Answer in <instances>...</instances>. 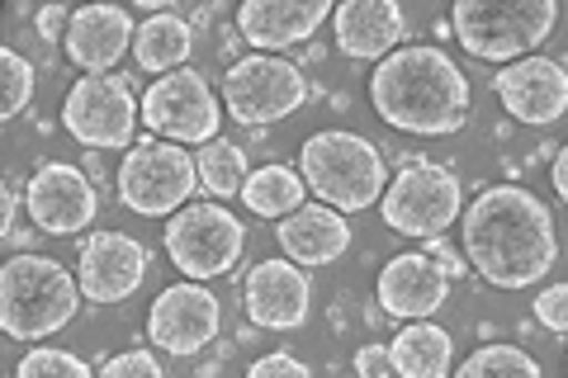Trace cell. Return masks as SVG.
<instances>
[{
	"mask_svg": "<svg viewBox=\"0 0 568 378\" xmlns=\"http://www.w3.org/2000/svg\"><path fill=\"white\" fill-rule=\"evenodd\" d=\"M465 260L493 289H530L559 260L555 213L521 185H493L459 218Z\"/></svg>",
	"mask_w": 568,
	"mask_h": 378,
	"instance_id": "obj_1",
	"label": "cell"
},
{
	"mask_svg": "<svg viewBox=\"0 0 568 378\" xmlns=\"http://www.w3.org/2000/svg\"><path fill=\"white\" fill-rule=\"evenodd\" d=\"M369 104L398 133L446 137L469 119V76L450 52L413 43L369 71Z\"/></svg>",
	"mask_w": 568,
	"mask_h": 378,
	"instance_id": "obj_2",
	"label": "cell"
},
{
	"mask_svg": "<svg viewBox=\"0 0 568 378\" xmlns=\"http://www.w3.org/2000/svg\"><path fill=\"white\" fill-rule=\"evenodd\" d=\"M298 175H304L308 194H317V204H327L336 213L375 208L388 190L384 152L351 129L313 133L304 147H298Z\"/></svg>",
	"mask_w": 568,
	"mask_h": 378,
	"instance_id": "obj_3",
	"label": "cell"
},
{
	"mask_svg": "<svg viewBox=\"0 0 568 378\" xmlns=\"http://www.w3.org/2000/svg\"><path fill=\"white\" fill-rule=\"evenodd\" d=\"M85 303L81 279L52 256H10L0 265V327L10 340L58 336Z\"/></svg>",
	"mask_w": 568,
	"mask_h": 378,
	"instance_id": "obj_4",
	"label": "cell"
},
{
	"mask_svg": "<svg viewBox=\"0 0 568 378\" xmlns=\"http://www.w3.org/2000/svg\"><path fill=\"white\" fill-rule=\"evenodd\" d=\"M559 6L555 0H507V6H488V0H455L450 29L459 48L478 62H521L536 58V48L555 33Z\"/></svg>",
	"mask_w": 568,
	"mask_h": 378,
	"instance_id": "obj_5",
	"label": "cell"
},
{
	"mask_svg": "<svg viewBox=\"0 0 568 378\" xmlns=\"http://www.w3.org/2000/svg\"><path fill=\"white\" fill-rule=\"evenodd\" d=\"M379 213L398 237L440 242L465 218V190H459V175L450 166H440V161H407V166L388 180Z\"/></svg>",
	"mask_w": 568,
	"mask_h": 378,
	"instance_id": "obj_6",
	"label": "cell"
},
{
	"mask_svg": "<svg viewBox=\"0 0 568 378\" xmlns=\"http://www.w3.org/2000/svg\"><path fill=\"white\" fill-rule=\"evenodd\" d=\"M200 190L194 156L162 137H138L119 161V200L142 218H175Z\"/></svg>",
	"mask_w": 568,
	"mask_h": 378,
	"instance_id": "obj_7",
	"label": "cell"
},
{
	"mask_svg": "<svg viewBox=\"0 0 568 378\" xmlns=\"http://www.w3.org/2000/svg\"><path fill=\"white\" fill-rule=\"evenodd\" d=\"M166 256L171 265L181 269L185 279L204 284V279H219L227 275L237 260H242V246H246V227L233 208L223 204H185L175 218H166Z\"/></svg>",
	"mask_w": 568,
	"mask_h": 378,
	"instance_id": "obj_8",
	"label": "cell"
},
{
	"mask_svg": "<svg viewBox=\"0 0 568 378\" xmlns=\"http://www.w3.org/2000/svg\"><path fill=\"white\" fill-rule=\"evenodd\" d=\"M308 81L290 58H271V52H252L227 67L223 76V110L233 123L261 129V123H280L304 110Z\"/></svg>",
	"mask_w": 568,
	"mask_h": 378,
	"instance_id": "obj_9",
	"label": "cell"
},
{
	"mask_svg": "<svg viewBox=\"0 0 568 378\" xmlns=\"http://www.w3.org/2000/svg\"><path fill=\"white\" fill-rule=\"evenodd\" d=\"M138 104H142L148 133L162 137V142H175V147H209V142L219 137L223 104L194 67H181V71H171V76H156Z\"/></svg>",
	"mask_w": 568,
	"mask_h": 378,
	"instance_id": "obj_10",
	"label": "cell"
},
{
	"mask_svg": "<svg viewBox=\"0 0 568 378\" xmlns=\"http://www.w3.org/2000/svg\"><path fill=\"white\" fill-rule=\"evenodd\" d=\"M142 104L119 76H81L62 100V129L91 152H129Z\"/></svg>",
	"mask_w": 568,
	"mask_h": 378,
	"instance_id": "obj_11",
	"label": "cell"
},
{
	"mask_svg": "<svg viewBox=\"0 0 568 378\" xmlns=\"http://www.w3.org/2000/svg\"><path fill=\"white\" fill-rule=\"evenodd\" d=\"M24 208H29V223L48 232V237H77V232L95 223L100 200H95L91 175L77 171L71 161H43L24 180Z\"/></svg>",
	"mask_w": 568,
	"mask_h": 378,
	"instance_id": "obj_12",
	"label": "cell"
},
{
	"mask_svg": "<svg viewBox=\"0 0 568 378\" xmlns=\"http://www.w3.org/2000/svg\"><path fill=\"white\" fill-rule=\"evenodd\" d=\"M223 327V303L213 289H204V284L194 279H181L171 284V289L156 294L152 313H148V340L152 350L162 355H200L213 336H219Z\"/></svg>",
	"mask_w": 568,
	"mask_h": 378,
	"instance_id": "obj_13",
	"label": "cell"
},
{
	"mask_svg": "<svg viewBox=\"0 0 568 378\" xmlns=\"http://www.w3.org/2000/svg\"><path fill=\"white\" fill-rule=\"evenodd\" d=\"M375 298L394 321H432L450 298V269L432 251H403L379 269Z\"/></svg>",
	"mask_w": 568,
	"mask_h": 378,
	"instance_id": "obj_14",
	"label": "cell"
},
{
	"mask_svg": "<svg viewBox=\"0 0 568 378\" xmlns=\"http://www.w3.org/2000/svg\"><path fill=\"white\" fill-rule=\"evenodd\" d=\"M148 246L129 232H91L81 246V265H77V279H81V294L85 303H123L142 289L148 279Z\"/></svg>",
	"mask_w": 568,
	"mask_h": 378,
	"instance_id": "obj_15",
	"label": "cell"
},
{
	"mask_svg": "<svg viewBox=\"0 0 568 378\" xmlns=\"http://www.w3.org/2000/svg\"><path fill=\"white\" fill-rule=\"evenodd\" d=\"M493 95L503 100V110L517 119V123H530V129H549L568 114V71L555 62V58H521L503 67L493 76Z\"/></svg>",
	"mask_w": 568,
	"mask_h": 378,
	"instance_id": "obj_16",
	"label": "cell"
},
{
	"mask_svg": "<svg viewBox=\"0 0 568 378\" xmlns=\"http://www.w3.org/2000/svg\"><path fill=\"white\" fill-rule=\"evenodd\" d=\"M246 317L265 331H298L308 321L313 308V284L304 275V265L294 260H261L252 265V275L242 284Z\"/></svg>",
	"mask_w": 568,
	"mask_h": 378,
	"instance_id": "obj_17",
	"label": "cell"
},
{
	"mask_svg": "<svg viewBox=\"0 0 568 378\" xmlns=\"http://www.w3.org/2000/svg\"><path fill=\"white\" fill-rule=\"evenodd\" d=\"M332 39L355 62H384L407 39V14L398 0H342L332 14Z\"/></svg>",
	"mask_w": 568,
	"mask_h": 378,
	"instance_id": "obj_18",
	"label": "cell"
},
{
	"mask_svg": "<svg viewBox=\"0 0 568 378\" xmlns=\"http://www.w3.org/2000/svg\"><path fill=\"white\" fill-rule=\"evenodd\" d=\"M332 14L336 6H327V0H246L237 10V33L256 52H271L275 58V52L313 39Z\"/></svg>",
	"mask_w": 568,
	"mask_h": 378,
	"instance_id": "obj_19",
	"label": "cell"
},
{
	"mask_svg": "<svg viewBox=\"0 0 568 378\" xmlns=\"http://www.w3.org/2000/svg\"><path fill=\"white\" fill-rule=\"evenodd\" d=\"M133 20L129 10L119 6H81L71 10L67 20V33H62V52L71 58V67L91 71V76H104V71H114L119 58L133 48Z\"/></svg>",
	"mask_w": 568,
	"mask_h": 378,
	"instance_id": "obj_20",
	"label": "cell"
},
{
	"mask_svg": "<svg viewBox=\"0 0 568 378\" xmlns=\"http://www.w3.org/2000/svg\"><path fill=\"white\" fill-rule=\"evenodd\" d=\"M275 237H280L284 260L332 265L351 251V223H346V213H336L327 204H304L298 213H290V218H280Z\"/></svg>",
	"mask_w": 568,
	"mask_h": 378,
	"instance_id": "obj_21",
	"label": "cell"
},
{
	"mask_svg": "<svg viewBox=\"0 0 568 378\" xmlns=\"http://www.w3.org/2000/svg\"><path fill=\"white\" fill-rule=\"evenodd\" d=\"M398 378H450L455 365V340L436 321H403V331L388 340Z\"/></svg>",
	"mask_w": 568,
	"mask_h": 378,
	"instance_id": "obj_22",
	"label": "cell"
},
{
	"mask_svg": "<svg viewBox=\"0 0 568 378\" xmlns=\"http://www.w3.org/2000/svg\"><path fill=\"white\" fill-rule=\"evenodd\" d=\"M190 48H194V29L171 10L148 14V20L138 24V33H133V58H138L142 71H152V76H171V71H181L185 58H190Z\"/></svg>",
	"mask_w": 568,
	"mask_h": 378,
	"instance_id": "obj_23",
	"label": "cell"
},
{
	"mask_svg": "<svg viewBox=\"0 0 568 378\" xmlns=\"http://www.w3.org/2000/svg\"><path fill=\"white\" fill-rule=\"evenodd\" d=\"M304 175H298L294 166H261L252 171V180H246V190H242V204L256 213V218H290V213L304 208Z\"/></svg>",
	"mask_w": 568,
	"mask_h": 378,
	"instance_id": "obj_24",
	"label": "cell"
},
{
	"mask_svg": "<svg viewBox=\"0 0 568 378\" xmlns=\"http://www.w3.org/2000/svg\"><path fill=\"white\" fill-rule=\"evenodd\" d=\"M194 171H200V190L209 194L213 204L242 200L246 180H252V166H246V152L227 137H213L209 147L194 152Z\"/></svg>",
	"mask_w": 568,
	"mask_h": 378,
	"instance_id": "obj_25",
	"label": "cell"
},
{
	"mask_svg": "<svg viewBox=\"0 0 568 378\" xmlns=\"http://www.w3.org/2000/svg\"><path fill=\"white\" fill-rule=\"evenodd\" d=\"M455 378H545L540 365L530 359V350L521 346H478L465 365L455 369Z\"/></svg>",
	"mask_w": 568,
	"mask_h": 378,
	"instance_id": "obj_26",
	"label": "cell"
},
{
	"mask_svg": "<svg viewBox=\"0 0 568 378\" xmlns=\"http://www.w3.org/2000/svg\"><path fill=\"white\" fill-rule=\"evenodd\" d=\"M14 378H100L81 355H71L62 346H33L20 365H14Z\"/></svg>",
	"mask_w": 568,
	"mask_h": 378,
	"instance_id": "obj_27",
	"label": "cell"
},
{
	"mask_svg": "<svg viewBox=\"0 0 568 378\" xmlns=\"http://www.w3.org/2000/svg\"><path fill=\"white\" fill-rule=\"evenodd\" d=\"M0 76H6V119H20L24 104L33 100V62L6 48L0 52Z\"/></svg>",
	"mask_w": 568,
	"mask_h": 378,
	"instance_id": "obj_28",
	"label": "cell"
},
{
	"mask_svg": "<svg viewBox=\"0 0 568 378\" xmlns=\"http://www.w3.org/2000/svg\"><path fill=\"white\" fill-rule=\"evenodd\" d=\"M100 378H166V369L152 350H123L100 369Z\"/></svg>",
	"mask_w": 568,
	"mask_h": 378,
	"instance_id": "obj_29",
	"label": "cell"
},
{
	"mask_svg": "<svg viewBox=\"0 0 568 378\" xmlns=\"http://www.w3.org/2000/svg\"><path fill=\"white\" fill-rule=\"evenodd\" d=\"M536 321H540L545 331L568 336V284H549V289H540V298H536Z\"/></svg>",
	"mask_w": 568,
	"mask_h": 378,
	"instance_id": "obj_30",
	"label": "cell"
},
{
	"mask_svg": "<svg viewBox=\"0 0 568 378\" xmlns=\"http://www.w3.org/2000/svg\"><path fill=\"white\" fill-rule=\"evenodd\" d=\"M246 378H313V369L290 350H271V355H261L256 365L246 369Z\"/></svg>",
	"mask_w": 568,
	"mask_h": 378,
	"instance_id": "obj_31",
	"label": "cell"
},
{
	"mask_svg": "<svg viewBox=\"0 0 568 378\" xmlns=\"http://www.w3.org/2000/svg\"><path fill=\"white\" fill-rule=\"evenodd\" d=\"M355 374L361 378H398L394 359H388V346H379V340H369V346L355 350Z\"/></svg>",
	"mask_w": 568,
	"mask_h": 378,
	"instance_id": "obj_32",
	"label": "cell"
},
{
	"mask_svg": "<svg viewBox=\"0 0 568 378\" xmlns=\"http://www.w3.org/2000/svg\"><path fill=\"white\" fill-rule=\"evenodd\" d=\"M549 185H555V194L568 204V142L559 147V156H555V166H549Z\"/></svg>",
	"mask_w": 568,
	"mask_h": 378,
	"instance_id": "obj_33",
	"label": "cell"
},
{
	"mask_svg": "<svg viewBox=\"0 0 568 378\" xmlns=\"http://www.w3.org/2000/svg\"><path fill=\"white\" fill-rule=\"evenodd\" d=\"M564 374H568V359H564Z\"/></svg>",
	"mask_w": 568,
	"mask_h": 378,
	"instance_id": "obj_34",
	"label": "cell"
}]
</instances>
